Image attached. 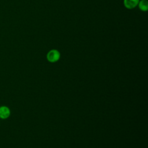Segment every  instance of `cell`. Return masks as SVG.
<instances>
[{"instance_id":"6da1fadb","label":"cell","mask_w":148,"mask_h":148,"mask_svg":"<svg viewBox=\"0 0 148 148\" xmlns=\"http://www.w3.org/2000/svg\"><path fill=\"white\" fill-rule=\"evenodd\" d=\"M60 58V53L57 50L53 49L50 50L47 54V59L50 62H55Z\"/></svg>"},{"instance_id":"7a4b0ae2","label":"cell","mask_w":148,"mask_h":148,"mask_svg":"<svg viewBox=\"0 0 148 148\" xmlns=\"http://www.w3.org/2000/svg\"><path fill=\"white\" fill-rule=\"evenodd\" d=\"M139 1V0H124V5L126 8L131 9L138 5Z\"/></svg>"},{"instance_id":"3957f363","label":"cell","mask_w":148,"mask_h":148,"mask_svg":"<svg viewBox=\"0 0 148 148\" xmlns=\"http://www.w3.org/2000/svg\"><path fill=\"white\" fill-rule=\"evenodd\" d=\"M10 115V110L6 106H2L0 108V117L2 119H6Z\"/></svg>"},{"instance_id":"277c9868","label":"cell","mask_w":148,"mask_h":148,"mask_svg":"<svg viewBox=\"0 0 148 148\" xmlns=\"http://www.w3.org/2000/svg\"><path fill=\"white\" fill-rule=\"evenodd\" d=\"M138 6L139 9L143 12H146L148 9V2L147 0H140L139 1Z\"/></svg>"}]
</instances>
